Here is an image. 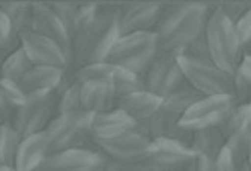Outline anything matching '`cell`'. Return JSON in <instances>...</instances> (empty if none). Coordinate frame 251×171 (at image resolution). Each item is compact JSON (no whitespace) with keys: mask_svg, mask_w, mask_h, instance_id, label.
<instances>
[{"mask_svg":"<svg viewBox=\"0 0 251 171\" xmlns=\"http://www.w3.org/2000/svg\"><path fill=\"white\" fill-rule=\"evenodd\" d=\"M119 5L80 3L71 36L73 71L105 62L119 35Z\"/></svg>","mask_w":251,"mask_h":171,"instance_id":"obj_1","label":"cell"},{"mask_svg":"<svg viewBox=\"0 0 251 171\" xmlns=\"http://www.w3.org/2000/svg\"><path fill=\"white\" fill-rule=\"evenodd\" d=\"M211 8L204 3L164 5L155 27L158 51L179 56L188 44L204 32Z\"/></svg>","mask_w":251,"mask_h":171,"instance_id":"obj_2","label":"cell"},{"mask_svg":"<svg viewBox=\"0 0 251 171\" xmlns=\"http://www.w3.org/2000/svg\"><path fill=\"white\" fill-rule=\"evenodd\" d=\"M203 98L191 86H185L175 93L163 98L158 111L148 123L149 137L155 138H169L179 141L182 144L191 146L193 134L180 126V119L191 108V107Z\"/></svg>","mask_w":251,"mask_h":171,"instance_id":"obj_3","label":"cell"},{"mask_svg":"<svg viewBox=\"0 0 251 171\" xmlns=\"http://www.w3.org/2000/svg\"><path fill=\"white\" fill-rule=\"evenodd\" d=\"M211 59L215 66L233 77L239 62L244 56V50L235 32V26L227 18L220 5L212 6L204 26Z\"/></svg>","mask_w":251,"mask_h":171,"instance_id":"obj_4","label":"cell"},{"mask_svg":"<svg viewBox=\"0 0 251 171\" xmlns=\"http://www.w3.org/2000/svg\"><path fill=\"white\" fill-rule=\"evenodd\" d=\"M156 54L158 39L155 32H142L121 36L105 62L121 66L142 78Z\"/></svg>","mask_w":251,"mask_h":171,"instance_id":"obj_5","label":"cell"},{"mask_svg":"<svg viewBox=\"0 0 251 171\" xmlns=\"http://www.w3.org/2000/svg\"><path fill=\"white\" fill-rule=\"evenodd\" d=\"M94 116L86 111L57 114L45 129L50 140V155L92 144L90 134Z\"/></svg>","mask_w":251,"mask_h":171,"instance_id":"obj_6","label":"cell"},{"mask_svg":"<svg viewBox=\"0 0 251 171\" xmlns=\"http://www.w3.org/2000/svg\"><path fill=\"white\" fill-rule=\"evenodd\" d=\"M56 116V93H32L27 95V102L11 114L9 123L23 138H26L29 135L44 132Z\"/></svg>","mask_w":251,"mask_h":171,"instance_id":"obj_7","label":"cell"},{"mask_svg":"<svg viewBox=\"0 0 251 171\" xmlns=\"http://www.w3.org/2000/svg\"><path fill=\"white\" fill-rule=\"evenodd\" d=\"M177 57L179 56L176 54L158 51L151 66L142 77L145 90L163 99L188 86Z\"/></svg>","mask_w":251,"mask_h":171,"instance_id":"obj_8","label":"cell"},{"mask_svg":"<svg viewBox=\"0 0 251 171\" xmlns=\"http://www.w3.org/2000/svg\"><path fill=\"white\" fill-rule=\"evenodd\" d=\"M185 80L194 90L203 96H233V77L224 72L214 63L194 62L177 57Z\"/></svg>","mask_w":251,"mask_h":171,"instance_id":"obj_9","label":"cell"},{"mask_svg":"<svg viewBox=\"0 0 251 171\" xmlns=\"http://www.w3.org/2000/svg\"><path fill=\"white\" fill-rule=\"evenodd\" d=\"M235 105L236 101L232 95L203 96L180 119V126L191 132L218 128Z\"/></svg>","mask_w":251,"mask_h":171,"instance_id":"obj_10","label":"cell"},{"mask_svg":"<svg viewBox=\"0 0 251 171\" xmlns=\"http://www.w3.org/2000/svg\"><path fill=\"white\" fill-rule=\"evenodd\" d=\"M94 146L108 159L115 162H140L146 161L152 152L153 140L142 132H125Z\"/></svg>","mask_w":251,"mask_h":171,"instance_id":"obj_11","label":"cell"},{"mask_svg":"<svg viewBox=\"0 0 251 171\" xmlns=\"http://www.w3.org/2000/svg\"><path fill=\"white\" fill-rule=\"evenodd\" d=\"M73 78L78 83L87 81V80H100L107 84H110L115 89L118 99L121 96H125L132 92L145 90L143 80L139 75H134L132 72L111 65V63L102 62V63H94L83 68H78L73 71Z\"/></svg>","mask_w":251,"mask_h":171,"instance_id":"obj_12","label":"cell"},{"mask_svg":"<svg viewBox=\"0 0 251 171\" xmlns=\"http://www.w3.org/2000/svg\"><path fill=\"white\" fill-rule=\"evenodd\" d=\"M108 162L98 149L90 144L49 155L36 171H105Z\"/></svg>","mask_w":251,"mask_h":171,"instance_id":"obj_13","label":"cell"},{"mask_svg":"<svg viewBox=\"0 0 251 171\" xmlns=\"http://www.w3.org/2000/svg\"><path fill=\"white\" fill-rule=\"evenodd\" d=\"M164 5L158 2H139L119 5L118 26L119 35H132L142 32H155L158 20L161 17Z\"/></svg>","mask_w":251,"mask_h":171,"instance_id":"obj_14","label":"cell"},{"mask_svg":"<svg viewBox=\"0 0 251 171\" xmlns=\"http://www.w3.org/2000/svg\"><path fill=\"white\" fill-rule=\"evenodd\" d=\"M20 44L35 66H51L63 71H73L70 59L51 39L29 32L20 38Z\"/></svg>","mask_w":251,"mask_h":171,"instance_id":"obj_15","label":"cell"},{"mask_svg":"<svg viewBox=\"0 0 251 171\" xmlns=\"http://www.w3.org/2000/svg\"><path fill=\"white\" fill-rule=\"evenodd\" d=\"M33 6V20H32V32L41 35L44 38L51 39L54 44L60 47V50L70 59L73 66V47L70 35L65 30L60 20L54 14L51 3L35 2Z\"/></svg>","mask_w":251,"mask_h":171,"instance_id":"obj_16","label":"cell"},{"mask_svg":"<svg viewBox=\"0 0 251 171\" xmlns=\"http://www.w3.org/2000/svg\"><path fill=\"white\" fill-rule=\"evenodd\" d=\"M196 156L191 147L169 138H155L146 162L159 171H182Z\"/></svg>","mask_w":251,"mask_h":171,"instance_id":"obj_17","label":"cell"},{"mask_svg":"<svg viewBox=\"0 0 251 171\" xmlns=\"http://www.w3.org/2000/svg\"><path fill=\"white\" fill-rule=\"evenodd\" d=\"M142 132L145 135H149L148 125H140L135 120H132L126 113H124L119 108H115L107 113L95 114L92 122V134H90V143L104 141L113 137H118L125 132Z\"/></svg>","mask_w":251,"mask_h":171,"instance_id":"obj_18","label":"cell"},{"mask_svg":"<svg viewBox=\"0 0 251 171\" xmlns=\"http://www.w3.org/2000/svg\"><path fill=\"white\" fill-rule=\"evenodd\" d=\"M81 111L101 114L116 108L118 95L110 84L100 80H87L81 83Z\"/></svg>","mask_w":251,"mask_h":171,"instance_id":"obj_19","label":"cell"},{"mask_svg":"<svg viewBox=\"0 0 251 171\" xmlns=\"http://www.w3.org/2000/svg\"><path fill=\"white\" fill-rule=\"evenodd\" d=\"M163 99L148 90L132 92L121 96L116 102V108L126 113L132 120L140 125H148L153 114L158 111Z\"/></svg>","mask_w":251,"mask_h":171,"instance_id":"obj_20","label":"cell"},{"mask_svg":"<svg viewBox=\"0 0 251 171\" xmlns=\"http://www.w3.org/2000/svg\"><path fill=\"white\" fill-rule=\"evenodd\" d=\"M50 155V140L47 132H39L23 138L15 158L17 171H36Z\"/></svg>","mask_w":251,"mask_h":171,"instance_id":"obj_21","label":"cell"},{"mask_svg":"<svg viewBox=\"0 0 251 171\" xmlns=\"http://www.w3.org/2000/svg\"><path fill=\"white\" fill-rule=\"evenodd\" d=\"M70 71L51 66H33L21 80L20 86L26 95L32 93H56Z\"/></svg>","mask_w":251,"mask_h":171,"instance_id":"obj_22","label":"cell"},{"mask_svg":"<svg viewBox=\"0 0 251 171\" xmlns=\"http://www.w3.org/2000/svg\"><path fill=\"white\" fill-rule=\"evenodd\" d=\"M190 147L194 153L217 161L226 147V138L223 137L218 128H208V129L196 131L193 134V141Z\"/></svg>","mask_w":251,"mask_h":171,"instance_id":"obj_23","label":"cell"},{"mask_svg":"<svg viewBox=\"0 0 251 171\" xmlns=\"http://www.w3.org/2000/svg\"><path fill=\"white\" fill-rule=\"evenodd\" d=\"M0 8L6 14L12 35L21 38L25 33L32 32V20H33V6L29 2H8L0 3Z\"/></svg>","mask_w":251,"mask_h":171,"instance_id":"obj_24","label":"cell"},{"mask_svg":"<svg viewBox=\"0 0 251 171\" xmlns=\"http://www.w3.org/2000/svg\"><path fill=\"white\" fill-rule=\"evenodd\" d=\"M33 66L35 65L30 62V59L27 57L25 50H23L20 45L15 51L5 56V59L2 62V66H0V78L20 84L21 80L25 78V75Z\"/></svg>","mask_w":251,"mask_h":171,"instance_id":"obj_25","label":"cell"},{"mask_svg":"<svg viewBox=\"0 0 251 171\" xmlns=\"http://www.w3.org/2000/svg\"><path fill=\"white\" fill-rule=\"evenodd\" d=\"M218 129L226 141L241 131L251 129V104H236L218 126Z\"/></svg>","mask_w":251,"mask_h":171,"instance_id":"obj_26","label":"cell"},{"mask_svg":"<svg viewBox=\"0 0 251 171\" xmlns=\"http://www.w3.org/2000/svg\"><path fill=\"white\" fill-rule=\"evenodd\" d=\"M233 98L236 104L251 102V54L244 53L233 74Z\"/></svg>","mask_w":251,"mask_h":171,"instance_id":"obj_27","label":"cell"},{"mask_svg":"<svg viewBox=\"0 0 251 171\" xmlns=\"http://www.w3.org/2000/svg\"><path fill=\"white\" fill-rule=\"evenodd\" d=\"M21 141L23 137L9 122L0 125V164L15 165Z\"/></svg>","mask_w":251,"mask_h":171,"instance_id":"obj_28","label":"cell"},{"mask_svg":"<svg viewBox=\"0 0 251 171\" xmlns=\"http://www.w3.org/2000/svg\"><path fill=\"white\" fill-rule=\"evenodd\" d=\"M226 150L229 152L235 165L248 162L251 152V129L241 131L226 141Z\"/></svg>","mask_w":251,"mask_h":171,"instance_id":"obj_29","label":"cell"},{"mask_svg":"<svg viewBox=\"0 0 251 171\" xmlns=\"http://www.w3.org/2000/svg\"><path fill=\"white\" fill-rule=\"evenodd\" d=\"M57 95V114H68V113H77L81 111V83L73 81L68 84L65 89H62Z\"/></svg>","mask_w":251,"mask_h":171,"instance_id":"obj_30","label":"cell"},{"mask_svg":"<svg viewBox=\"0 0 251 171\" xmlns=\"http://www.w3.org/2000/svg\"><path fill=\"white\" fill-rule=\"evenodd\" d=\"M0 93H2L3 99L6 101L8 107L11 108V113L21 108V107L27 102V95L23 92L21 86L14 81L0 78Z\"/></svg>","mask_w":251,"mask_h":171,"instance_id":"obj_31","label":"cell"},{"mask_svg":"<svg viewBox=\"0 0 251 171\" xmlns=\"http://www.w3.org/2000/svg\"><path fill=\"white\" fill-rule=\"evenodd\" d=\"M179 57L194 60V62L212 63L209 47H208V41H206V35H204V32L199 38H196L191 44H188L184 50H182Z\"/></svg>","mask_w":251,"mask_h":171,"instance_id":"obj_32","label":"cell"},{"mask_svg":"<svg viewBox=\"0 0 251 171\" xmlns=\"http://www.w3.org/2000/svg\"><path fill=\"white\" fill-rule=\"evenodd\" d=\"M78 6H80V3H75V2H56V3H51V8H53L54 14L60 20V23L63 24L68 35H70V39H71L73 32H74L75 20H77V14H78Z\"/></svg>","mask_w":251,"mask_h":171,"instance_id":"obj_33","label":"cell"},{"mask_svg":"<svg viewBox=\"0 0 251 171\" xmlns=\"http://www.w3.org/2000/svg\"><path fill=\"white\" fill-rule=\"evenodd\" d=\"M20 39L12 35L9 20L0 8V54L8 56L20 47Z\"/></svg>","mask_w":251,"mask_h":171,"instance_id":"obj_34","label":"cell"},{"mask_svg":"<svg viewBox=\"0 0 251 171\" xmlns=\"http://www.w3.org/2000/svg\"><path fill=\"white\" fill-rule=\"evenodd\" d=\"M233 26H235V32L239 41V45L245 53L248 47L251 45V6Z\"/></svg>","mask_w":251,"mask_h":171,"instance_id":"obj_35","label":"cell"},{"mask_svg":"<svg viewBox=\"0 0 251 171\" xmlns=\"http://www.w3.org/2000/svg\"><path fill=\"white\" fill-rule=\"evenodd\" d=\"M105 171H159L146 161L140 162H115L110 161L107 164Z\"/></svg>","mask_w":251,"mask_h":171,"instance_id":"obj_36","label":"cell"},{"mask_svg":"<svg viewBox=\"0 0 251 171\" xmlns=\"http://www.w3.org/2000/svg\"><path fill=\"white\" fill-rule=\"evenodd\" d=\"M250 6L251 5H248V3H235V2H227V3H221L220 5L223 12L227 15V18H229L233 24L248 11Z\"/></svg>","mask_w":251,"mask_h":171,"instance_id":"obj_37","label":"cell"},{"mask_svg":"<svg viewBox=\"0 0 251 171\" xmlns=\"http://www.w3.org/2000/svg\"><path fill=\"white\" fill-rule=\"evenodd\" d=\"M214 171H235V164H233L229 152L226 150V147L215 161Z\"/></svg>","mask_w":251,"mask_h":171,"instance_id":"obj_38","label":"cell"},{"mask_svg":"<svg viewBox=\"0 0 251 171\" xmlns=\"http://www.w3.org/2000/svg\"><path fill=\"white\" fill-rule=\"evenodd\" d=\"M11 108L8 107L6 101L3 99L2 93H0V125H3L11 120Z\"/></svg>","mask_w":251,"mask_h":171,"instance_id":"obj_39","label":"cell"},{"mask_svg":"<svg viewBox=\"0 0 251 171\" xmlns=\"http://www.w3.org/2000/svg\"><path fill=\"white\" fill-rule=\"evenodd\" d=\"M235 171H251L250 162H244V164L235 165Z\"/></svg>","mask_w":251,"mask_h":171,"instance_id":"obj_40","label":"cell"},{"mask_svg":"<svg viewBox=\"0 0 251 171\" xmlns=\"http://www.w3.org/2000/svg\"><path fill=\"white\" fill-rule=\"evenodd\" d=\"M0 171H17V168H15V165L0 164Z\"/></svg>","mask_w":251,"mask_h":171,"instance_id":"obj_41","label":"cell"},{"mask_svg":"<svg viewBox=\"0 0 251 171\" xmlns=\"http://www.w3.org/2000/svg\"><path fill=\"white\" fill-rule=\"evenodd\" d=\"M3 59H5V56H3V54H0V66H2V62H3Z\"/></svg>","mask_w":251,"mask_h":171,"instance_id":"obj_42","label":"cell"},{"mask_svg":"<svg viewBox=\"0 0 251 171\" xmlns=\"http://www.w3.org/2000/svg\"><path fill=\"white\" fill-rule=\"evenodd\" d=\"M245 53H250V54H251V45H250V47H248V50H247V51H245Z\"/></svg>","mask_w":251,"mask_h":171,"instance_id":"obj_43","label":"cell"},{"mask_svg":"<svg viewBox=\"0 0 251 171\" xmlns=\"http://www.w3.org/2000/svg\"><path fill=\"white\" fill-rule=\"evenodd\" d=\"M248 162H250V167H251V152H250V159H248Z\"/></svg>","mask_w":251,"mask_h":171,"instance_id":"obj_44","label":"cell"},{"mask_svg":"<svg viewBox=\"0 0 251 171\" xmlns=\"http://www.w3.org/2000/svg\"><path fill=\"white\" fill-rule=\"evenodd\" d=\"M250 104H251V102H250Z\"/></svg>","mask_w":251,"mask_h":171,"instance_id":"obj_45","label":"cell"}]
</instances>
